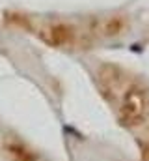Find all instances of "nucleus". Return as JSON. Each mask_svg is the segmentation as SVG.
Masks as SVG:
<instances>
[{"label":"nucleus","mask_w":149,"mask_h":161,"mask_svg":"<svg viewBox=\"0 0 149 161\" xmlns=\"http://www.w3.org/2000/svg\"><path fill=\"white\" fill-rule=\"evenodd\" d=\"M144 158H146V161H149V142L146 144V152H144Z\"/></svg>","instance_id":"20e7f679"},{"label":"nucleus","mask_w":149,"mask_h":161,"mask_svg":"<svg viewBox=\"0 0 149 161\" xmlns=\"http://www.w3.org/2000/svg\"><path fill=\"white\" fill-rule=\"evenodd\" d=\"M97 84L125 125H140L149 118V90L131 71L116 64H101Z\"/></svg>","instance_id":"f03ea898"},{"label":"nucleus","mask_w":149,"mask_h":161,"mask_svg":"<svg viewBox=\"0 0 149 161\" xmlns=\"http://www.w3.org/2000/svg\"><path fill=\"white\" fill-rule=\"evenodd\" d=\"M2 152L8 156L9 161H43L37 154H34L23 141L17 137H2Z\"/></svg>","instance_id":"7ed1b4c3"},{"label":"nucleus","mask_w":149,"mask_h":161,"mask_svg":"<svg viewBox=\"0 0 149 161\" xmlns=\"http://www.w3.org/2000/svg\"><path fill=\"white\" fill-rule=\"evenodd\" d=\"M8 23L19 26L43 43L56 49H88L95 41L114 38L125 32L129 21L125 15H101L84 19H64V17H39L11 13Z\"/></svg>","instance_id":"f257e3e1"}]
</instances>
